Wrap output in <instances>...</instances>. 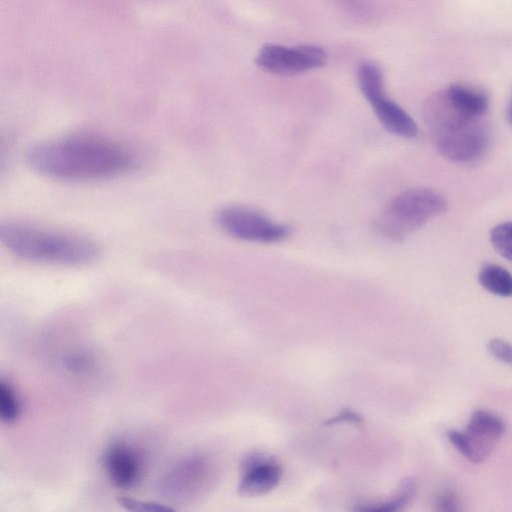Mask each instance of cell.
Instances as JSON below:
<instances>
[{
    "mask_svg": "<svg viewBox=\"0 0 512 512\" xmlns=\"http://www.w3.org/2000/svg\"><path fill=\"white\" fill-rule=\"evenodd\" d=\"M28 166L50 178L98 180L120 175L135 164L133 153L111 139L78 134L34 145L26 155Z\"/></svg>",
    "mask_w": 512,
    "mask_h": 512,
    "instance_id": "obj_1",
    "label": "cell"
},
{
    "mask_svg": "<svg viewBox=\"0 0 512 512\" xmlns=\"http://www.w3.org/2000/svg\"><path fill=\"white\" fill-rule=\"evenodd\" d=\"M490 241L502 257L512 262V221L496 225L490 232Z\"/></svg>",
    "mask_w": 512,
    "mask_h": 512,
    "instance_id": "obj_15",
    "label": "cell"
},
{
    "mask_svg": "<svg viewBox=\"0 0 512 512\" xmlns=\"http://www.w3.org/2000/svg\"><path fill=\"white\" fill-rule=\"evenodd\" d=\"M0 240L17 257L57 265L89 264L101 252L88 238L14 221L0 224Z\"/></svg>",
    "mask_w": 512,
    "mask_h": 512,
    "instance_id": "obj_2",
    "label": "cell"
},
{
    "mask_svg": "<svg viewBox=\"0 0 512 512\" xmlns=\"http://www.w3.org/2000/svg\"><path fill=\"white\" fill-rule=\"evenodd\" d=\"M488 350L499 361L512 365V344L499 339L494 338L488 343Z\"/></svg>",
    "mask_w": 512,
    "mask_h": 512,
    "instance_id": "obj_18",
    "label": "cell"
},
{
    "mask_svg": "<svg viewBox=\"0 0 512 512\" xmlns=\"http://www.w3.org/2000/svg\"><path fill=\"white\" fill-rule=\"evenodd\" d=\"M104 462L110 480L119 488L134 486L140 477V457L128 444H112L105 453Z\"/></svg>",
    "mask_w": 512,
    "mask_h": 512,
    "instance_id": "obj_10",
    "label": "cell"
},
{
    "mask_svg": "<svg viewBox=\"0 0 512 512\" xmlns=\"http://www.w3.org/2000/svg\"><path fill=\"white\" fill-rule=\"evenodd\" d=\"M505 433V424L497 415L476 410L465 430H450V443L471 463H482Z\"/></svg>",
    "mask_w": 512,
    "mask_h": 512,
    "instance_id": "obj_7",
    "label": "cell"
},
{
    "mask_svg": "<svg viewBox=\"0 0 512 512\" xmlns=\"http://www.w3.org/2000/svg\"><path fill=\"white\" fill-rule=\"evenodd\" d=\"M359 88L372 107L380 124L402 138H414L418 127L412 117L385 95L381 70L371 62H363L357 70Z\"/></svg>",
    "mask_w": 512,
    "mask_h": 512,
    "instance_id": "obj_4",
    "label": "cell"
},
{
    "mask_svg": "<svg viewBox=\"0 0 512 512\" xmlns=\"http://www.w3.org/2000/svg\"><path fill=\"white\" fill-rule=\"evenodd\" d=\"M506 115H507L508 122L512 125V98L509 101Z\"/></svg>",
    "mask_w": 512,
    "mask_h": 512,
    "instance_id": "obj_20",
    "label": "cell"
},
{
    "mask_svg": "<svg viewBox=\"0 0 512 512\" xmlns=\"http://www.w3.org/2000/svg\"><path fill=\"white\" fill-rule=\"evenodd\" d=\"M444 92L453 106L468 116L482 118L488 111L489 99L479 89L453 84L444 89Z\"/></svg>",
    "mask_w": 512,
    "mask_h": 512,
    "instance_id": "obj_11",
    "label": "cell"
},
{
    "mask_svg": "<svg viewBox=\"0 0 512 512\" xmlns=\"http://www.w3.org/2000/svg\"><path fill=\"white\" fill-rule=\"evenodd\" d=\"M340 422H350V423H362L363 419L360 415L357 413H354L350 410H343L338 415L334 416L333 418L329 419L326 422V426L328 425H334Z\"/></svg>",
    "mask_w": 512,
    "mask_h": 512,
    "instance_id": "obj_19",
    "label": "cell"
},
{
    "mask_svg": "<svg viewBox=\"0 0 512 512\" xmlns=\"http://www.w3.org/2000/svg\"><path fill=\"white\" fill-rule=\"evenodd\" d=\"M238 493L259 496L273 490L281 480L280 464L268 455L253 452L243 458Z\"/></svg>",
    "mask_w": 512,
    "mask_h": 512,
    "instance_id": "obj_9",
    "label": "cell"
},
{
    "mask_svg": "<svg viewBox=\"0 0 512 512\" xmlns=\"http://www.w3.org/2000/svg\"><path fill=\"white\" fill-rule=\"evenodd\" d=\"M480 285L500 297H512V274L496 264H487L478 274Z\"/></svg>",
    "mask_w": 512,
    "mask_h": 512,
    "instance_id": "obj_12",
    "label": "cell"
},
{
    "mask_svg": "<svg viewBox=\"0 0 512 512\" xmlns=\"http://www.w3.org/2000/svg\"><path fill=\"white\" fill-rule=\"evenodd\" d=\"M436 510L442 512H454L461 510V503L457 494L452 490H443L434 501Z\"/></svg>",
    "mask_w": 512,
    "mask_h": 512,
    "instance_id": "obj_17",
    "label": "cell"
},
{
    "mask_svg": "<svg viewBox=\"0 0 512 512\" xmlns=\"http://www.w3.org/2000/svg\"><path fill=\"white\" fill-rule=\"evenodd\" d=\"M325 50L316 45L288 47L267 43L263 45L255 59L262 70L279 76H294L320 68L326 64Z\"/></svg>",
    "mask_w": 512,
    "mask_h": 512,
    "instance_id": "obj_8",
    "label": "cell"
},
{
    "mask_svg": "<svg viewBox=\"0 0 512 512\" xmlns=\"http://www.w3.org/2000/svg\"><path fill=\"white\" fill-rule=\"evenodd\" d=\"M415 491V480L412 478H405L400 482L395 493L390 497L389 500L378 504L362 505L361 507H358L357 510L385 512L398 511L411 501Z\"/></svg>",
    "mask_w": 512,
    "mask_h": 512,
    "instance_id": "obj_13",
    "label": "cell"
},
{
    "mask_svg": "<svg viewBox=\"0 0 512 512\" xmlns=\"http://www.w3.org/2000/svg\"><path fill=\"white\" fill-rule=\"evenodd\" d=\"M119 503L127 510L142 512H167L172 509L156 502L141 501L132 498H121Z\"/></svg>",
    "mask_w": 512,
    "mask_h": 512,
    "instance_id": "obj_16",
    "label": "cell"
},
{
    "mask_svg": "<svg viewBox=\"0 0 512 512\" xmlns=\"http://www.w3.org/2000/svg\"><path fill=\"white\" fill-rule=\"evenodd\" d=\"M20 413V403L13 386L6 380L0 381V416L6 423L14 422Z\"/></svg>",
    "mask_w": 512,
    "mask_h": 512,
    "instance_id": "obj_14",
    "label": "cell"
},
{
    "mask_svg": "<svg viewBox=\"0 0 512 512\" xmlns=\"http://www.w3.org/2000/svg\"><path fill=\"white\" fill-rule=\"evenodd\" d=\"M432 137L439 152L456 163L478 161L490 145V131L483 118L454 124Z\"/></svg>",
    "mask_w": 512,
    "mask_h": 512,
    "instance_id": "obj_6",
    "label": "cell"
},
{
    "mask_svg": "<svg viewBox=\"0 0 512 512\" xmlns=\"http://www.w3.org/2000/svg\"><path fill=\"white\" fill-rule=\"evenodd\" d=\"M216 223L231 237L249 242L278 243L291 234L290 226L240 205L222 207L216 214Z\"/></svg>",
    "mask_w": 512,
    "mask_h": 512,
    "instance_id": "obj_5",
    "label": "cell"
},
{
    "mask_svg": "<svg viewBox=\"0 0 512 512\" xmlns=\"http://www.w3.org/2000/svg\"><path fill=\"white\" fill-rule=\"evenodd\" d=\"M447 207L446 199L439 192L425 187L409 188L385 204L373 228L381 237L399 242L443 214Z\"/></svg>",
    "mask_w": 512,
    "mask_h": 512,
    "instance_id": "obj_3",
    "label": "cell"
}]
</instances>
